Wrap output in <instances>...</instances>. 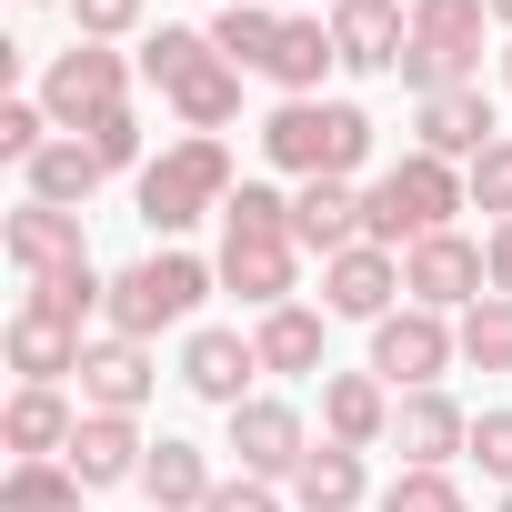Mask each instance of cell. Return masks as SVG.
<instances>
[{
	"instance_id": "cell-5",
	"label": "cell",
	"mask_w": 512,
	"mask_h": 512,
	"mask_svg": "<svg viewBox=\"0 0 512 512\" xmlns=\"http://www.w3.org/2000/svg\"><path fill=\"white\" fill-rule=\"evenodd\" d=\"M201 292H221V272L191 262L181 241H161V251H141L131 272H111V332L121 342H161V332H181L201 312Z\"/></svg>"
},
{
	"instance_id": "cell-23",
	"label": "cell",
	"mask_w": 512,
	"mask_h": 512,
	"mask_svg": "<svg viewBox=\"0 0 512 512\" xmlns=\"http://www.w3.org/2000/svg\"><path fill=\"white\" fill-rule=\"evenodd\" d=\"M322 71H342V51H332V21H282V41H272V61H262V81L282 91V101H322Z\"/></svg>"
},
{
	"instance_id": "cell-39",
	"label": "cell",
	"mask_w": 512,
	"mask_h": 512,
	"mask_svg": "<svg viewBox=\"0 0 512 512\" xmlns=\"http://www.w3.org/2000/svg\"><path fill=\"white\" fill-rule=\"evenodd\" d=\"M482 262H492V292L512 302V221H492V231H482Z\"/></svg>"
},
{
	"instance_id": "cell-42",
	"label": "cell",
	"mask_w": 512,
	"mask_h": 512,
	"mask_svg": "<svg viewBox=\"0 0 512 512\" xmlns=\"http://www.w3.org/2000/svg\"><path fill=\"white\" fill-rule=\"evenodd\" d=\"M502 81H512V51H502Z\"/></svg>"
},
{
	"instance_id": "cell-7",
	"label": "cell",
	"mask_w": 512,
	"mask_h": 512,
	"mask_svg": "<svg viewBox=\"0 0 512 512\" xmlns=\"http://www.w3.org/2000/svg\"><path fill=\"white\" fill-rule=\"evenodd\" d=\"M41 111H51L61 131H91L101 111H131V61H121L111 41H71V51L41 71Z\"/></svg>"
},
{
	"instance_id": "cell-37",
	"label": "cell",
	"mask_w": 512,
	"mask_h": 512,
	"mask_svg": "<svg viewBox=\"0 0 512 512\" xmlns=\"http://www.w3.org/2000/svg\"><path fill=\"white\" fill-rule=\"evenodd\" d=\"M141 11H151V0H71L81 41H121V31H141Z\"/></svg>"
},
{
	"instance_id": "cell-43",
	"label": "cell",
	"mask_w": 512,
	"mask_h": 512,
	"mask_svg": "<svg viewBox=\"0 0 512 512\" xmlns=\"http://www.w3.org/2000/svg\"><path fill=\"white\" fill-rule=\"evenodd\" d=\"M502 512H512V492H502Z\"/></svg>"
},
{
	"instance_id": "cell-9",
	"label": "cell",
	"mask_w": 512,
	"mask_h": 512,
	"mask_svg": "<svg viewBox=\"0 0 512 512\" xmlns=\"http://www.w3.org/2000/svg\"><path fill=\"white\" fill-rule=\"evenodd\" d=\"M221 292H241L251 312H282L292 292H302V231H241V221H221Z\"/></svg>"
},
{
	"instance_id": "cell-21",
	"label": "cell",
	"mask_w": 512,
	"mask_h": 512,
	"mask_svg": "<svg viewBox=\"0 0 512 512\" xmlns=\"http://www.w3.org/2000/svg\"><path fill=\"white\" fill-rule=\"evenodd\" d=\"M81 352H91L81 322H61V312H41V302L11 312V372H21V382H51V392H61V382L81 372Z\"/></svg>"
},
{
	"instance_id": "cell-26",
	"label": "cell",
	"mask_w": 512,
	"mask_h": 512,
	"mask_svg": "<svg viewBox=\"0 0 512 512\" xmlns=\"http://www.w3.org/2000/svg\"><path fill=\"white\" fill-rule=\"evenodd\" d=\"M322 322L332 312H312V302H282V312H262L251 322V352H262V372H322Z\"/></svg>"
},
{
	"instance_id": "cell-19",
	"label": "cell",
	"mask_w": 512,
	"mask_h": 512,
	"mask_svg": "<svg viewBox=\"0 0 512 512\" xmlns=\"http://www.w3.org/2000/svg\"><path fill=\"white\" fill-rule=\"evenodd\" d=\"M151 342H121V332H101L91 352H81V412H141L151 402Z\"/></svg>"
},
{
	"instance_id": "cell-6",
	"label": "cell",
	"mask_w": 512,
	"mask_h": 512,
	"mask_svg": "<svg viewBox=\"0 0 512 512\" xmlns=\"http://www.w3.org/2000/svg\"><path fill=\"white\" fill-rule=\"evenodd\" d=\"M482 21H492V0H412V41H402L412 101L472 91V81H482Z\"/></svg>"
},
{
	"instance_id": "cell-13",
	"label": "cell",
	"mask_w": 512,
	"mask_h": 512,
	"mask_svg": "<svg viewBox=\"0 0 512 512\" xmlns=\"http://www.w3.org/2000/svg\"><path fill=\"white\" fill-rule=\"evenodd\" d=\"M502 141V121H492V91L472 81V91H432V101H412V151H432V161H472V151H492Z\"/></svg>"
},
{
	"instance_id": "cell-30",
	"label": "cell",
	"mask_w": 512,
	"mask_h": 512,
	"mask_svg": "<svg viewBox=\"0 0 512 512\" xmlns=\"http://www.w3.org/2000/svg\"><path fill=\"white\" fill-rule=\"evenodd\" d=\"M81 472L71 462H11V482H0V512H81Z\"/></svg>"
},
{
	"instance_id": "cell-25",
	"label": "cell",
	"mask_w": 512,
	"mask_h": 512,
	"mask_svg": "<svg viewBox=\"0 0 512 512\" xmlns=\"http://www.w3.org/2000/svg\"><path fill=\"white\" fill-rule=\"evenodd\" d=\"M292 231H302V251H322V262H332V251H352V241H372L352 181H302V191H292Z\"/></svg>"
},
{
	"instance_id": "cell-18",
	"label": "cell",
	"mask_w": 512,
	"mask_h": 512,
	"mask_svg": "<svg viewBox=\"0 0 512 512\" xmlns=\"http://www.w3.org/2000/svg\"><path fill=\"white\" fill-rule=\"evenodd\" d=\"M251 372H262V352H251V332H191L181 342V382L201 392V402H221V412H241L251 402Z\"/></svg>"
},
{
	"instance_id": "cell-1",
	"label": "cell",
	"mask_w": 512,
	"mask_h": 512,
	"mask_svg": "<svg viewBox=\"0 0 512 512\" xmlns=\"http://www.w3.org/2000/svg\"><path fill=\"white\" fill-rule=\"evenodd\" d=\"M141 81L171 101V121H181V131H221V121H241V71L211 51V31L161 21V31L141 41Z\"/></svg>"
},
{
	"instance_id": "cell-4",
	"label": "cell",
	"mask_w": 512,
	"mask_h": 512,
	"mask_svg": "<svg viewBox=\"0 0 512 512\" xmlns=\"http://www.w3.org/2000/svg\"><path fill=\"white\" fill-rule=\"evenodd\" d=\"M472 191H462V161H432V151H402L372 191H362V231L382 241V251H412V241H432V231H452V211H462Z\"/></svg>"
},
{
	"instance_id": "cell-24",
	"label": "cell",
	"mask_w": 512,
	"mask_h": 512,
	"mask_svg": "<svg viewBox=\"0 0 512 512\" xmlns=\"http://www.w3.org/2000/svg\"><path fill=\"white\" fill-rule=\"evenodd\" d=\"M141 492H151V512H201V502L221 492V472H211V452H201V442L161 432V442H151V462H141Z\"/></svg>"
},
{
	"instance_id": "cell-32",
	"label": "cell",
	"mask_w": 512,
	"mask_h": 512,
	"mask_svg": "<svg viewBox=\"0 0 512 512\" xmlns=\"http://www.w3.org/2000/svg\"><path fill=\"white\" fill-rule=\"evenodd\" d=\"M21 302H41V312H61V322H91V312H111V282H101L91 262H71V272H51V282H31Z\"/></svg>"
},
{
	"instance_id": "cell-29",
	"label": "cell",
	"mask_w": 512,
	"mask_h": 512,
	"mask_svg": "<svg viewBox=\"0 0 512 512\" xmlns=\"http://www.w3.org/2000/svg\"><path fill=\"white\" fill-rule=\"evenodd\" d=\"M272 41H282V11H262V0H221L211 51H221L231 71H262V61H272Z\"/></svg>"
},
{
	"instance_id": "cell-2",
	"label": "cell",
	"mask_w": 512,
	"mask_h": 512,
	"mask_svg": "<svg viewBox=\"0 0 512 512\" xmlns=\"http://www.w3.org/2000/svg\"><path fill=\"white\" fill-rule=\"evenodd\" d=\"M262 161L292 181H352L372 161V111L362 101H282L262 121Z\"/></svg>"
},
{
	"instance_id": "cell-20",
	"label": "cell",
	"mask_w": 512,
	"mask_h": 512,
	"mask_svg": "<svg viewBox=\"0 0 512 512\" xmlns=\"http://www.w3.org/2000/svg\"><path fill=\"white\" fill-rule=\"evenodd\" d=\"M91 492H111V482H141V462H151V442H141V422L131 412H81V432H71V452H61Z\"/></svg>"
},
{
	"instance_id": "cell-34",
	"label": "cell",
	"mask_w": 512,
	"mask_h": 512,
	"mask_svg": "<svg viewBox=\"0 0 512 512\" xmlns=\"http://www.w3.org/2000/svg\"><path fill=\"white\" fill-rule=\"evenodd\" d=\"M372 512H462V482L452 472H392Z\"/></svg>"
},
{
	"instance_id": "cell-17",
	"label": "cell",
	"mask_w": 512,
	"mask_h": 512,
	"mask_svg": "<svg viewBox=\"0 0 512 512\" xmlns=\"http://www.w3.org/2000/svg\"><path fill=\"white\" fill-rule=\"evenodd\" d=\"M402 41H412V11H402V0H332V51H342V71H402Z\"/></svg>"
},
{
	"instance_id": "cell-14",
	"label": "cell",
	"mask_w": 512,
	"mask_h": 512,
	"mask_svg": "<svg viewBox=\"0 0 512 512\" xmlns=\"http://www.w3.org/2000/svg\"><path fill=\"white\" fill-rule=\"evenodd\" d=\"M392 442H402V472H452V452H472V412L452 392H402Z\"/></svg>"
},
{
	"instance_id": "cell-16",
	"label": "cell",
	"mask_w": 512,
	"mask_h": 512,
	"mask_svg": "<svg viewBox=\"0 0 512 512\" xmlns=\"http://www.w3.org/2000/svg\"><path fill=\"white\" fill-rule=\"evenodd\" d=\"M392 382L382 372H322V442H352V452H372V442H392Z\"/></svg>"
},
{
	"instance_id": "cell-28",
	"label": "cell",
	"mask_w": 512,
	"mask_h": 512,
	"mask_svg": "<svg viewBox=\"0 0 512 512\" xmlns=\"http://www.w3.org/2000/svg\"><path fill=\"white\" fill-rule=\"evenodd\" d=\"M362 492H372V482H362V452H352V442H312L302 472H292V502H302V512H352Z\"/></svg>"
},
{
	"instance_id": "cell-15",
	"label": "cell",
	"mask_w": 512,
	"mask_h": 512,
	"mask_svg": "<svg viewBox=\"0 0 512 512\" xmlns=\"http://www.w3.org/2000/svg\"><path fill=\"white\" fill-rule=\"evenodd\" d=\"M0 241H11L21 282H51V272L91 262V241H81V211H51V201H21L11 221H0Z\"/></svg>"
},
{
	"instance_id": "cell-10",
	"label": "cell",
	"mask_w": 512,
	"mask_h": 512,
	"mask_svg": "<svg viewBox=\"0 0 512 512\" xmlns=\"http://www.w3.org/2000/svg\"><path fill=\"white\" fill-rule=\"evenodd\" d=\"M482 292H492V262H482L472 231H432V241L402 251V302H422V312H472Z\"/></svg>"
},
{
	"instance_id": "cell-22",
	"label": "cell",
	"mask_w": 512,
	"mask_h": 512,
	"mask_svg": "<svg viewBox=\"0 0 512 512\" xmlns=\"http://www.w3.org/2000/svg\"><path fill=\"white\" fill-rule=\"evenodd\" d=\"M71 432H81V412H71L51 382H21V392H11V412H0V442H11V462H61V452H71Z\"/></svg>"
},
{
	"instance_id": "cell-3",
	"label": "cell",
	"mask_w": 512,
	"mask_h": 512,
	"mask_svg": "<svg viewBox=\"0 0 512 512\" xmlns=\"http://www.w3.org/2000/svg\"><path fill=\"white\" fill-rule=\"evenodd\" d=\"M231 191H241L231 141H221V131H181V141H171V151H151V171H141V221H151L161 241H181L191 221L231 211Z\"/></svg>"
},
{
	"instance_id": "cell-8",
	"label": "cell",
	"mask_w": 512,
	"mask_h": 512,
	"mask_svg": "<svg viewBox=\"0 0 512 512\" xmlns=\"http://www.w3.org/2000/svg\"><path fill=\"white\" fill-rule=\"evenodd\" d=\"M462 362V342H452V322L442 312H422V302H402L392 322H372V362L362 372H382L392 392H442V372Z\"/></svg>"
},
{
	"instance_id": "cell-41",
	"label": "cell",
	"mask_w": 512,
	"mask_h": 512,
	"mask_svg": "<svg viewBox=\"0 0 512 512\" xmlns=\"http://www.w3.org/2000/svg\"><path fill=\"white\" fill-rule=\"evenodd\" d=\"M31 11H51V0H31ZM61 11H71V0H61Z\"/></svg>"
},
{
	"instance_id": "cell-11",
	"label": "cell",
	"mask_w": 512,
	"mask_h": 512,
	"mask_svg": "<svg viewBox=\"0 0 512 512\" xmlns=\"http://www.w3.org/2000/svg\"><path fill=\"white\" fill-rule=\"evenodd\" d=\"M302 452H312V432H302V412H292V402L251 392V402L231 412V462H241L251 482H292V472H302Z\"/></svg>"
},
{
	"instance_id": "cell-12",
	"label": "cell",
	"mask_w": 512,
	"mask_h": 512,
	"mask_svg": "<svg viewBox=\"0 0 512 512\" xmlns=\"http://www.w3.org/2000/svg\"><path fill=\"white\" fill-rule=\"evenodd\" d=\"M392 292H402V251L382 241H352L322 262V312L332 322H392Z\"/></svg>"
},
{
	"instance_id": "cell-38",
	"label": "cell",
	"mask_w": 512,
	"mask_h": 512,
	"mask_svg": "<svg viewBox=\"0 0 512 512\" xmlns=\"http://www.w3.org/2000/svg\"><path fill=\"white\" fill-rule=\"evenodd\" d=\"M201 512H282V492H272V482H251V472H241V482H221V492H211Z\"/></svg>"
},
{
	"instance_id": "cell-33",
	"label": "cell",
	"mask_w": 512,
	"mask_h": 512,
	"mask_svg": "<svg viewBox=\"0 0 512 512\" xmlns=\"http://www.w3.org/2000/svg\"><path fill=\"white\" fill-rule=\"evenodd\" d=\"M462 191H472L492 221H512V131H502L492 151H472V161H462Z\"/></svg>"
},
{
	"instance_id": "cell-40",
	"label": "cell",
	"mask_w": 512,
	"mask_h": 512,
	"mask_svg": "<svg viewBox=\"0 0 512 512\" xmlns=\"http://www.w3.org/2000/svg\"><path fill=\"white\" fill-rule=\"evenodd\" d=\"M492 21H512V0H492Z\"/></svg>"
},
{
	"instance_id": "cell-36",
	"label": "cell",
	"mask_w": 512,
	"mask_h": 512,
	"mask_svg": "<svg viewBox=\"0 0 512 512\" xmlns=\"http://www.w3.org/2000/svg\"><path fill=\"white\" fill-rule=\"evenodd\" d=\"M472 462H482V482L512 492V412H482V422H472Z\"/></svg>"
},
{
	"instance_id": "cell-31",
	"label": "cell",
	"mask_w": 512,
	"mask_h": 512,
	"mask_svg": "<svg viewBox=\"0 0 512 512\" xmlns=\"http://www.w3.org/2000/svg\"><path fill=\"white\" fill-rule=\"evenodd\" d=\"M452 342H462V362H472V372H512V302H502V292H482V302L452 322Z\"/></svg>"
},
{
	"instance_id": "cell-35",
	"label": "cell",
	"mask_w": 512,
	"mask_h": 512,
	"mask_svg": "<svg viewBox=\"0 0 512 512\" xmlns=\"http://www.w3.org/2000/svg\"><path fill=\"white\" fill-rule=\"evenodd\" d=\"M81 141L101 151V171H151V151H141V111H101Z\"/></svg>"
},
{
	"instance_id": "cell-27",
	"label": "cell",
	"mask_w": 512,
	"mask_h": 512,
	"mask_svg": "<svg viewBox=\"0 0 512 512\" xmlns=\"http://www.w3.org/2000/svg\"><path fill=\"white\" fill-rule=\"evenodd\" d=\"M21 181H31V201H51V211H81V201H91L111 171H101V151H91L81 131H61V141H51V151L21 171Z\"/></svg>"
}]
</instances>
